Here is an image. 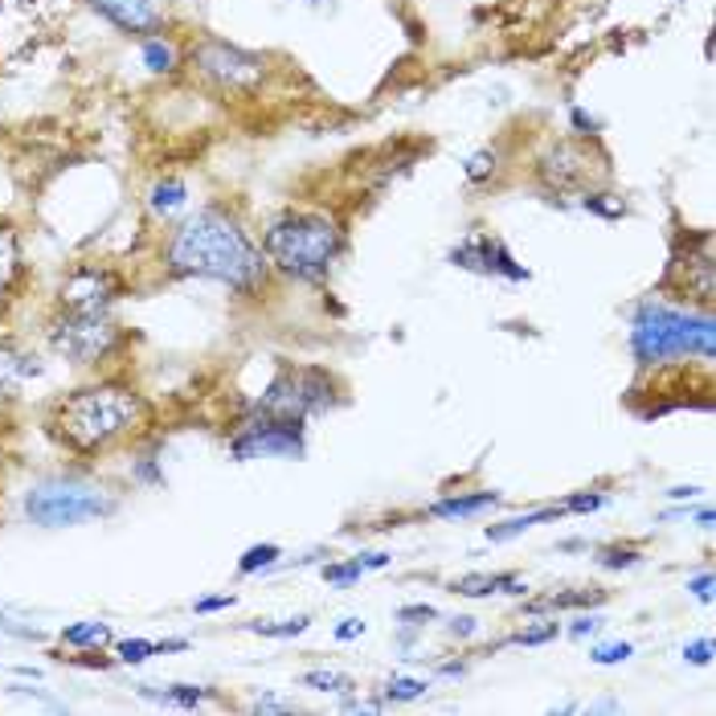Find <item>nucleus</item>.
Segmentation results:
<instances>
[{"instance_id": "1", "label": "nucleus", "mask_w": 716, "mask_h": 716, "mask_svg": "<svg viewBox=\"0 0 716 716\" xmlns=\"http://www.w3.org/2000/svg\"><path fill=\"white\" fill-rule=\"evenodd\" d=\"M266 254L254 246L242 221L226 209H197L172 230L164 246V270L176 279H209L238 296H254L266 282Z\"/></svg>"}, {"instance_id": "2", "label": "nucleus", "mask_w": 716, "mask_h": 716, "mask_svg": "<svg viewBox=\"0 0 716 716\" xmlns=\"http://www.w3.org/2000/svg\"><path fill=\"white\" fill-rule=\"evenodd\" d=\"M148 421V402L127 385H91L74 390L54 405L49 430L74 454H103L119 438L136 435Z\"/></svg>"}, {"instance_id": "3", "label": "nucleus", "mask_w": 716, "mask_h": 716, "mask_svg": "<svg viewBox=\"0 0 716 716\" xmlns=\"http://www.w3.org/2000/svg\"><path fill=\"white\" fill-rule=\"evenodd\" d=\"M716 324L708 312H684L663 299H643L631 312V357L638 365H663L675 357L713 360Z\"/></svg>"}, {"instance_id": "4", "label": "nucleus", "mask_w": 716, "mask_h": 716, "mask_svg": "<svg viewBox=\"0 0 716 716\" xmlns=\"http://www.w3.org/2000/svg\"><path fill=\"white\" fill-rule=\"evenodd\" d=\"M344 234L340 226L324 213H282L270 221V230L263 234L266 263L303 282L327 279L332 263L340 258Z\"/></svg>"}, {"instance_id": "5", "label": "nucleus", "mask_w": 716, "mask_h": 716, "mask_svg": "<svg viewBox=\"0 0 716 716\" xmlns=\"http://www.w3.org/2000/svg\"><path fill=\"white\" fill-rule=\"evenodd\" d=\"M21 508L37 529H74V524H91L115 512V496L79 475H46L30 483Z\"/></svg>"}, {"instance_id": "6", "label": "nucleus", "mask_w": 716, "mask_h": 716, "mask_svg": "<svg viewBox=\"0 0 716 716\" xmlns=\"http://www.w3.org/2000/svg\"><path fill=\"white\" fill-rule=\"evenodd\" d=\"M340 405V393H336V381L324 369H312V365H299V369H282L263 393L258 402L250 405V414L258 418H287V421H308L320 418L327 409Z\"/></svg>"}, {"instance_id": "7", "label": "nucleus", "mask_w": 716, "mask_h": 716, "mask_svg": "<svg viewBox=\"0 0 716 716\" xmlns=\"http://www.w3.org/2000/svg\"><path fill=\"white\" fill-rule=\"evenodd\" d=\"M49 348L70 360V365H99V360H107L119 348V324L111 320V312H62L49 324Z\"/></svg>"}, {"instance_id": "8", "label": "nucleus", "mask_w": 716, "mask_h": 716, "mask_svg": "<svg viewBox=\"0 0 716 716\" xmlns=\"http://www.w3.org/2000/svg\"><path fill=\"white\" fill-rule=\"evenodd\" d=\"M230 454L238 463H250V459H303L308 454V421L250 414L238 426V435L230 438Z\"/></svg>"}, {"instance_id": "9", "label": "nucleus", "mask_w": 716, "mask_h": 716, "mask_svg": "<svg viewBox=\"0 0 716 716\" xmlns=\"http://www.w3.org/2000/svg\"><path fill=\"white\" fill-rule=\"evenodd\" d=\"M119 299V279L103 270V266H79L70 270L62 282V312H79V315H99L111 312V303Z\"/></svg>"}, {"instance_id": "10", "label": "nucleus", "mask_w": 716, "mask_h": 716, "mask_svg": "<svg viewBox=\"0 0 716 716\" xmlns=\"http://www.w3.org/2000/svg\"><path fill=\"white\" fill-rule=\"evenodd\" d=\"M193 62H197V70H201L205 79H213L218 86H230V91L263 79V62L254 54H246V49L226 46V42H205L193 54Z\"/></svg>"}, {"instance_id": "11", "label": "nucleus", "mask_w": 716, "mask_h": 716, "mask_svg": "<svg viewBox=\"0 0 716 716\" xmlns=\"http://www.w3.org/2000/svg\"><path fill=\"white\" fill-rule=\"evenodd\" d=\"M451 263L463 266V270H475V275H496V279H512V282L529 279V270L516 263L512 250L492 234H471L467 242H459L451 250Z\"/></svg>"}, {"instance_id": "12", "label": "nucleus", "mask_w": 716, "mask_h": 716, "mask_svg": "<svg viewBox=\"0 0 716 716\" xmlns=\"http://www.w3.org/2000/svg\"><path fill=\"white\" fill-rule=\"evenodd\" d=\"M94 13L111 21L124 33H152L160 30V9L157 0H86Z\"/></svg>"}, {"instance_id": "13", "label": "nucleus", "mask_w": 716, "mask_h": 716, "mask_svg": "<svg viewBox=\"0 0 716 716\" xmlns=\"http://www.w3.org/2000/svg\"><path fill=\"white\" fill-rule=\"evenodd\" d=\"M37 373H42L37 353L16 340H0V397H16Z\"/></svg>"}, {"instance_id": "14", "label": "nucleus", "mask_w": 716, "mask_h": 716, "mask_svg": "<svg viewBox=\"0 0 716 716\" xmlns=\"http://www.w3.org/2000/svg\"><path fill=\"white\" fill-rule=\"evenodd\" d=\"M499 492H467V496H447L430 504L426 512L438 516V520H471V516L487 512V508H499Z\"/></svg>"}, {"instance_id": "15", "label": "nucleus", "mask_w": 716, "mask_h": 716, "mask_svg": "<svg viewBox=\"0 0 716 716\" xmlns=\"http://www.w3.org/2000/svg\"><path fill=\"white\" fill-rule=\"evenodd\" d=\"M454 593L463 598H487V593H524V581L516 574H467L454 577Z\"/></svg>"}, {"instance_id": "16", "label": "nucleus", "mask_w": 716, "mask_h": 716, "mask_svg": "<svg viewBox=\"0 0 716 716\" xmlns=\"http://www.w3.org/2000/svg\"><path fill=\"white\" fill-rule=\"evenodd\" d=\"M557 516H565V508H536V512H524V516H512V520H504V524H487V541H512V536H520V532L536 529V524H545V520H557Z\"/></svg>"}, {"instance_id": "17", "label": "nucleus", "mask_w": 716, "mask_h": 716, "mask_svg": "<svg viewBox=\"0 0 716 716\" xmlns=\"http://www.w3.org/2000/svg\"><path fill=\"white\" fill-rule=\"evenodd\" d=\"M136 688H140V696H148V701H169V704H181V708H197L201 701L213 696V688H201V684H169V688L136 684Z\"/></svg>"}, {"instance_id": "18", "label": "nucleus", "mask_w": 716, "mask_h": 716, "mask_svg": "<svg viewBox=\"0 0 716 716\" xmlns=\"http://www.w3.org/2000/svg\"><path fill=\"white\" fill-rule=\"evenodd\" d=\"M602 602H607V590H577V593H557V598L529 602L524 614H545V610H581V607H602Z\"/></svg>"}, {"instance_id": "19", "label": "nucleus", "mask_w": 716, "mask_h": 716, "mask_svg": "<svg viewBox=\"0 0 716 716\" xmlns=\"http://www.w3.org/2000/svg\"><path fill=\"white\" fill-rule=\"evenodd\" d=\"M16 275H21V246L9 226H0V299L13 291Z\"/></svg>"}, {"instance_id": "20", "label": "nucleus", "mask_w": 716, "mask_h": 716, "mask_svg": "<svg viewBox=\"0 0 716 716\" xmlns=\"http://www.w3.org/2000/svg\"><path fill=\"white\" fill-rule=\"evenodd\" d=\"M152 209H157L160 218H172V213H181L188 205V188L185 181H160V185H152Z\"/></svg>"}, {"instance_id": "21", "label": "nucleus", "mask_w": 716, "mask_h": 716, "mask_svg": "<svg viewBox=\"0 0 716 716\" xmlns=\"http://www.w3.org/2000/svg\"><path fill=\"white\" fill-rule=\"evenodd\" d=\"M299 684L312 688V692H327V696H348V692H357V680L344 675V671H303Z\"/></svg>"}, {"instance_id": "22", "label": "nucleus", "mask_w": 716, "mask_h": 716, "mask_svg": "<svg viewBox=\"0 0 716 716\" xmlns=\"http://www.w3.org/2000/svg\"><path fill=\"white\" fill-rule=\"evenodd\" d=\"M62 643L66 647H103V643H111V626L107 623H70L62 631Z\"/></svg>"}, {"instance_id": "23", "label": "nucleus", "mask_w": 716, "mask_h": 716, "mask_svg": "<svg viewBox=\"0 0 716 716\" xmlns=\"http://www.w3.org/2000/svg\"><path fill=\"white\" fill-rule=\"evenodd\" d=\"M282 548L279 545H250L246 553H242V561H238V574L250 577V574H263V569H270V565H279Z\"/></svg>"}, {"instance_id": "24", "label": "nucleus", "mask_w": 716, "mask_h": 716, "mask_svg": "<svg viewBox=\"0 0 716 716\" xmlns=\"http://www.w3.org/2000/svg\"><path fill=\"white\" fill-rule=\"evenodd\" d=\"M143 66L152 74H169V70H176V49L169 42H160V37H148L143 42Z\"/></svg>"}, {"instance_id": "25", "label": "nucleus", "mask_w": 716, "mask_h": 716, "mask_svg": "<svg viewBox=\"0 0 716 716\" xmlns=\"http://www.w3.org/2000/svg\"><path fill=\"white\" fill-rule=\"evenodd\" d=\"M360 561L353 557V561H327L324 569H320V577H324L327 586H336V590H348V586H357L360 581Z\"/></svg>"}, {"instance_id": "26", "label": "nucleus", "mask_w": 716, "mask_h": 716, "mask_svg": "<svg viewBox=\"0 0 716 716\" xmlns=\"http://www.w3.org/2000/svg\"><path fill=\"white\" fill-rule=\"evenodd\" d=\"M426 680H414V675H393L390 684H385V701L393 704H405V701H418V696H426Z\"/></svg>"}, {"instance_id": "27", "label": "nucleus", "mask_w": 716, "mask_h": 716, "mask_svg": "<svg viewBox=\"0 0 716 716\" xmlns=\"http://www.w3.org/2000/svg\"><path fill=\"white\" fill-rule=\"evenodd\" d=\"M308 626H312V619L299 614V619H287V623H250V631L263 638H296V635H303Z\"/></svg>"}, {"instance_id": "28", "label": "nucleus", "mask_w": 716, "mask_h": 716, "mask_svg": "<svg viewBox=\"0 0 716 716\" xmlns=\"http://www.w3.org/2000/svg\"><path fill=\"white\" fill-rule=\"evenodd\" d=\"M115 655H119V663H148L152 655H157V643L152 638H124V643H115Z\"/></svg>"}, {"instance_id": "29", "label": "nucleus", "mask_w": 716, "mask_h": 716, "mask_svg": "<svg viewBox=\"0 0 716 716\" xmlns=\"http://www.w3.org/2000/svg\"><path fill=\"white\" fill-rule=\"evenodd\" d=\"M131 480L143 483V487H164V467H160L157 454H140L131 463Z\"/></svg>"}, {"instance_id": "30", "label": "nucleus", "mask_w": 716, "mask_h": 716, "mask_svg": "<svg viewBox=\"0 0 716 716\" xmlns=\"http://www.w3.org/2000/svg\"><path fill=\"white\" fill-rule=\"evenodd\" d=\"M635 655V647L631 643H598L590 651V659L598 663V668H614V663H626Z\"/></svg>"}, {"instance_id": "31", "label": "nucleus", "mask_w": 716, "mask_h": 716, "mask_svg": "<svg viewBox=\"0 0 716 716\" xmlns=\"http://www.w3.org/2000/svg\"><path fill=\"white\" fill-rule=\"evenodd\" d=\"M598 565H602V569H635L638 553L635 548H623V545H610V548H602Z\"/></svg>"}, {"instance_id": "32", "label": "nucleus", "mask_w": 716, "mask_h": 716, "mask_svg": "<svg viewBox=\"0 0 716 716\" xmlns=\"http://www.w3.org/2000/svg\"><path fill=\"white\" fill-rule=\"evenodd\" d=\"M557 635H561V626L545 623V626H529V631H520L512 643H520V647H541V643H553Z\"/></svg>"}, {"instance_id": "33", "label": "nucleus", "mask_w": 716, "mask_h": 716, "mask_svg": "<svg viewBox=\"0 0 716 716\" xmlns=\"http://www.w3.org/2000/svg\"><path fill=\"white\" fill-rule=\"evenodd\" d=\"M602 504H607V496H602V492H577V496H569L565 499V504H561V508H565V512H598V508H602Z\"/></svg>"}, {"instance_id": "34", "label": "nucleus", "mask_w": 716, "mask_h": 716, "mask_svg": "<svg viewBox=\"0 0 716 716\" xmlns=\"http://www.w3.org/2000/svg\"><path fill=\"white\" fill-rule=\"evenodd\" d=\"M713 638H696V643H688L684 647V659L688 663H696V668H704V663H713Z\"/></svg>"}, {"instance_id": "35", "label": "nucleus", "mask_w": 716, "mask_h": 716, "mask_svg": "<svg viewBox=\"0 0 716 716\" xmlns=\"http://www.w3.org/2000/svg\"><path fill=\"white\" fill-rule=\"evenodd\" d=\"M607 626V619L602 614H581L574 626H569V638H590V635H598Z\"/></svg>"}, {"instance_id": "36", "label": "nucleus", "mask_w": 716, "mask_h": 716, "mask_svg": "<svg viewBox=\"0 0 716 716\" xmlns=\"http://www.w3.org/2000/svg\"><path fill=\"white\" fill-rule=\"evenodd\" d=\"M234 602H238L234 593H218V598H197L193 610H197V614H218V610H230Z\"/></svg>"}, {"instance_id": "37", "label": "nucleus", "mask_w": 716, "mask_h": 716, "mask_svg": "<svg viewBox=\"0 0 716 716\" xmlns=\"http://www.w3.org/2000/svg\"><path fill=\"white\" fill-rule=\"evenodd\" d=\"M688 590H692V598H696V602H704V607H708V602H713V574H708V569H704V574H696L692 581H688Z\"/></svg>"}, {"instance_id": "38", "label": "nucleus", "mask_w": 716, "mask_h": 716, "mask_svg": "<svg viewBox=\"0 0 716 716\" xmlns=\"http://www.w3.org/2000/svg\"><path fill=\"white\" fill-rule=\"evenodd\" d=\"M487 169H496V152H480V157L467 160V176H471V181L487 176Z\"/></svg>"}, {"instance_id": "39", "label": "nucleus", "mask_w": 716, "mask_h": 716, "mask_svg": "<svg viewBox=\"0 0 716 716\" xmlns=\"http://www.w3.org/2000/svg\"><path fill=\"white\" fill-rule=\"evenodd\" d=\"M250 713H296V704L275 701V696H258V701L250 704Z\"/></svg>"}, {"instance_id": "40", "label": "nucleus", "mask_w": 716, "mask_h": 716, "mask_svg": "<svg viewBox=\"0 0 716 716\" xmlns=\"http://www.w3.org/2000/svg\"><path fill=\"white\" fill-rule=\"evenodd\" d=\"M397 619H402V623H409V619L430 623V619H438V610L435 607H402V610H397Z\"/></svg>"}, {"instance_id": "41", "label": "nucleus", "mask_w": 716, "mask_h": 716, "mask_svg": "<svg viewBox=\"0 0 716 716\" xmlns=\"http://www.w3.org/2000/svg\"><path fill=\"white\" fill-rule=\"evenodd\" d=\"M365 635V623H360V619H344L340 626H336V638H340V643H353V638H360Z\"/></svg>"}, {"instance_id": "42", "label": "nucleus", "mask_w": 716, "mask_h": 716, "mask_svg": "<svg viewBox=\"0 0 716 716\" xmlns=\"http://www.w3.org/2000/svg\"><path fill=\"white\" fill-rule=\"evenodd\" d=\"M447 631H451V638H471V635H475V619L459 614V619H451V626H447Z\"/></svg>"}, {"instance_id": "43", "label": "nucleus", "mask_w": 716, "mask_h": 716, "mask_svg": "<svg viewBox=\"0 0 716 716\" xmlns=\"http://www.w3.org/2000/svg\"><path fill=\"white\" fill-rule=\"evenodd\" d=\"M574 127L581 131V136H593V131H598V119H590L586 111H577V107H574Z\"/></svg>"}, {"instance_id": "44", "label": "nucleus", "mask_w": 716, "mask_h": 716, "mask_svg": "<svg viewBox=\"0 0 716 716\" xmlns=\"http://www.w3.org/2000/svg\"><path fill=\"white\" fill-rule=\"evenodd\" d=\"M193 643L188 638H164V643H157V655H169V651H188Z\"/></svg>"}, {"instance_id": "45", "label": "nucleus", "mask_w": 716, "mask_h": 716, "mask_svg": "<svg viewBox=\"0 0 716 716\" xmlns=\"http://www.w3.org/2000/svg\"><path fill=\"white\" fill-rule=\"evenodd\" d=\"M668 496L671 499H696V496H701V487H671Z\"/></svg>"}, {"instance_id": "46", "label": "nucleus", "mask_w": 716, "mask_h": 716, "mask_svg": "<svg viewBox=\"0 0 716 716\" xmlns=\"http://www.w3.org/2000/svg\"><path fill=\"white\" fill-rule=\"evenodd\" d=\"M16 675H21V680H42V671L30 668V663H21V668H16Z\"/></svg>"}, {"instance_id": "47", "label": "nucleus", "mask_w": 716, "mask_h": 716, "mask_svg": "<svg viewBox=\"0 0 716 716\" xmlns=\"http://www.w3.org/2000/svg\"><path fill=\"white\" fill-rule=\"evenodd\" d=\"M696 524H701V529H713V512L701 508V512H696Z\"/></svg>"}, {"instance_id": "48", "label": "nucleus", "mask_w": 716, "mask_h": 716, "mask_svg": "<svg viewBox=\"0 0 716 716\" xmlns=\"http://www.w3.org/2000/svg\"><path fill=\"white\" fill-rule=\"evenodd\" d=\"M438 671H442V675H463L467 668H463V663H442Z\"/></svg>"}]
</instances>
